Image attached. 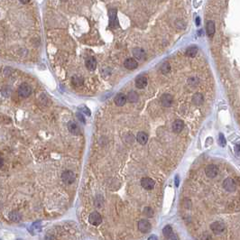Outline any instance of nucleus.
<instances>
[{
    "label": "nucleus",
    "instance_id": "nucleus-17",
    "mask_svg": "<svg viewBox=\"0 0 240 240\" xmlns=\"http://www.w3.org/2000/svg\"><path fill=\"white\" fill-rule=\"evenodd\" d=\"M133 55L136 59H137L139 61H142L145 58V53L141 48H135L133 50Z\"/></svg>",
    "mask_w": 240,
    "mask_h": 240
},
{
    "label": "nucleus",
    "instance_id": "nucleus-20",
    "mask_svg": "<svg viewBox=\"0 0 240 240\" xmlns=\"http://www.w3.org/2000/svg\"><path fill=\"white\" fill-rule=\"evenodd\" d=\"M136 140L139 144L145 145L148 141V136L145 133V132H139L136 136Z\"/></svg>",
    "mask_w": 240,
    "mask_h": 240
},
{
    "label": "nucleus",
    "instance_id": "nucleus-2",
    "mask_svg": "<svg viewBox=\"0 0 240 240\" xmlns=\"http://www.w3.org/2000/svg\"><path fill=\"white\" fill-rule=\"evenodd\" d=\"M210 228H211L212 232L215 235H220V234L225 232L226 226H225L224 223L219 222V221H216V222H213L212 224L210 225Z\"/></svg>",
    "mask_w": 240,
    "mask_h": 240
},
{
    "label": "nucleus",
    "instance_id": "nucleus-14",
    "mask_svg": "<svg viewBox=\"0 0 240 240\" xmlns=\"http://www.w3.org/2000/svg\"><path fill=\"white\" fill-rule=\"evenodd\" d=\"M147 85V78L145 76H138L136 79V87L137 89H145Z\"/></svg>",
    "mask_w": 240,
    "mask_h": 240
},
{
    "label": "nucleus",
    "instance_id": "nucleus-32",
    "mask_svg": "<svg viewBox=\"0 0 240 240\" xmlns=\"http://www.w3.org/2000/svg\"><path fill=\"white\" fill-rule=\"evenodd\" d=\"M235 151H236V153L237 154H238L239 155H240V145H236V147H235Z\"/></svg>",
    "mask_w": 240,
    "mask_h": 240
},
{
    "label": "nucleus",
    "instance_id": "nucleus-7",
    "mask_svg": "<svg viewBox=\"0 0 240 240\" xmlns=\"http://www.w3.org/2000/svg\"><path fill=\"white\" fill-rule=\"evenodd\" d=\"M151 223L147 219H142L138 222V229L142 233H148L151 230Z\"/></svg>",
    "mask_w": 240,
    "mask_h": 240
},
{
    "label": "nucleus",
    "instance_id": "nucleus-22",
    "mask_svg": "<svg viewBox=\"0 0 240 240\" xmlns=\"http://www.w3.org/2000/svg\"><path fill=\"white\" fill-rule=\"evenodd\" d=\"M127 99L130 103H136L138 100V94L136 91H130L127 96Z\"/></svg>",
    "mask_w": 240,
    "mask_h": 240
},
{
    "label": "nucleus",
    "instance_id": "nucleus-33",
    "mask_svg": "<svg viewBox=\"0 0 240 240\" xmlns=\"http://www.w3.org/2000/svg\"><path fill=\"white\" fill-rule=\"evenodd\" d=\"M3 165H4V160L1 156H0V169H1L3 167Z\"/></svg>",
    "mask_w": 240,
    "mask_h": 240
},
{
    "label": "nucleus",
    "instance_id": "nucleus-21",
    "mask_svg": "<svg viewBox=\"0 0 240 240\" xmlns=\"http://www.w3.org/2000/svg\"><path fill=\"white\" fill-rule=\"evenodd\" d=\"M207 34L209 36H212L215 34V24L212 21H209L207 23Z\"/></svg>",
    "mask_w": 240,
    "mask_h": 240
},
{
    "label": "nucleus",
    "instance_id": "nucleus-28",
    "mask_svg": "<svg viewBox=\"0 0 240 240\" xmlns=\"http://www.w3.org/2000/svg\"><path fill=\"white\" fill-rule=\"evenodd\" d=\"M2 94L5 95V97H8L11 94V89L9 87H4L2 89Z\"/></svg>",
    "mask_w": 240,
    "mask_h": 240
},
{
    "label": "nucleus",
    "instance_id": "nucleus-25",
    "mask_svg": "<svg viewBox=\"0 0 240 240\" xmlns=\"http://www.w3.org/2000/svg\"><path fill=\"white\" fill-rule=\"evenodd\" d=\"M144 214L147 218H152L154 216V210L150 208V207H146L144 209Z\"/></svg>",
    "mask_w": 240,
    "mask_h": 240
},
{
    "label": "nucleus",
    "instance_id": "nucleus-31",
    "mask_svg": "<svg viewBox=\"0 0 240 240\" xmlns=\"http://www.w3.org/2000/svg\"><path fill=\"white\" fill-rule=\"evenodd\" d=\"M77 117L79 118V119H80V121H81V122H82V123H83V124H84V123L86 122V121H85V119H84V118H83V117H82V116H81V115H80V113H78V114H77Z\"/></svg>",
    "mask_w": 240,
    "mask_h": 240
},
{
    "label": "nucleus",
    "instance_id": "nucleus-8",
    "mask_svg": "<svg viewBox=\"0 0 240 240\" xmlns=\"http://www.w3.org/2000/svg\"><path fill=\"white\" fill-rule=\"evenodd\" d=\"M141 185L144 189L147 190V191H151V190H153L154 188L155 183L153 179L145 177L141 180Z\"/></svg>",
    "mask_w": 240,
    "mask_h": 240
},
{
    "label": "nucleus",
    "instance_id": "nucleus-6",
    "mask_svg": "<svg viewBox=\"0 0 240 240\" xmlns=\"http://www.w3.org/2000/svg\"><path fill=\"white\" fill-rule=\"evenodd\" d=\"M223 188H224L227 192H233L236 191V183L235 181L231 178H227L224 181H223Z\"/></svg>",
    "mask_w": 240,
    "mask_h": 240
},
{
    "label": "nucleus",
    "instance_id": "nucleus-34",
    "mask_svg": "<svg viewBox=\"0 0 240 240\" xmlns=\"http://www.w3.org/2000/svg\"><path fill=\"white\" fill-rule=\"evenodd\" d=\"M200 24H201V18L198 16V17L196 18V26H200Z\"/></svg>",
    "mask_w": 240,
    "mask_h": 240
},
{
    "label": "nucleus",
    "instance_id": "nucleus-16",
    "mask_svg": "<svg viewBox=\"0 0 240 240\" xmlns=\"http://www.w3.org/2000/svg\"><path fill=\"white\" fill-rule=\"evenodd\" d=\"M85 65H86V68L89 71H94L97 68V61L95 60V58L89 57V58H88V59L86 60Z\"/></svg>",
    "mask_w": 240,
    "mask_h": 240
},
{
    "label": "nucleus",
    "instance_id": "nucleus-10",
    "mask_svg": "<svg viewBox=\"0 0 240 240\" xmlns=\"http://www.w3.org/2000/svg\"><path fill=\"white\" fill-rule=\"evenodd\" d=\"M68 130L70 131V133H71L72 135L78 136L80 134V129L79 125L74 121H70L68 123Z\"/></svg>",
    "mask_w": 240,
    "mask_h": 240
},
{
    "label": "nucleus",
    "instance_id": "nucleus-23",
    "mask_svg": "<svg viewBox=\"0 0 240 240\" xmlns=\"http://www.w3.org/2000/svg\"><path fill=\"white\" fill-rule=\"evenodd\" d=\"M71 80H72V83H73V85H74V86H76V87L81 86L82 84H83V82H84L83 78H82L81 76H79V75H75V76H73Z\"/></svg>",
    "mask_w": 240,
    "mask_h": 240
},
{
    "label": "nucleus",
    "instance_id": "nucleus-18",
    "mask_svg": "<svg viewBox=\"0 0 240 240\" xmlns=\"http://www.w3.org/2000/svg\"><path fill=\"white\" fill-rule=\"evenodd\" d=\"M183 122L180 120V119H177L175 120L174 122L172 123V131L174 132V133H181V130L183 129Z\"/></svg>",
    "mask_w": 240,
    "mask_h": 240
},
{
    "label": "nucleus",
    "instance_id": "nucleus-37",
    "mask_svg": "<svg viewBox=\"0 0 240 240\" xmlns=\"http://www.w3.org/2000/svg\"><path fill=\"white\" fill-rule=\"evenodd\" d=\"M149 239H157V237H154V236H153V237H149Z\"/></svg>",
    "mask_w": 240,
    "mask_h": 240
},
{
    "label": "nucleus",
    "instance_id": "nucleus-26",
    "mask_svg": "<svg viewBox=\"0 0 240 240\" xmlns=\"http://www.w3.org/2000/svg\"><path fill=\"white\" fill-rule=\"evenodd\" d=\"M170 70L171 69H170V64L169 63L165 62V63L163 64V66H162V71H163V73L166 74V73H168L170 71Z\"/></svg>",
    "mask_w": 240,
    "mask_h": 240
},
{
    "label": "nucleus",
    "instance_id": "nucleus-30",
    "mask_svg": "<svg viewBox=\"0 0 240 240\" xmlns=\"http://www.w3.org/2000/svg\"><path fill=\"white\" fill-rule=\"evenodd\" d=\"M80 110H83V113H84V114H87L88 116H89V115H90L89 109H87V107H80Z\"/></svg>",
    "mask_w": 240,
    "mask_h": 240
},
{
    "label": "nucleus",
    "instance_id": "nucleus-36",
    "mask_svg": "<svg viewBox=\"0 0 240 240\" xmlns=\"http://www.w3.org/2000/svg\"><path fill=\"white\" fill-rule=\"evenodd\" d=\"M175 184H176V186H179V176L175 177Z\"/></svg>",
    "mask_w": 240,
    "mask_h": 240
},
{
    "label": "nucleus",
    "instance_id": "nucleus-4",
    "mask_svg": "<svg viewBox=\"0 0 240 240\" xmlns=\"http://www.w3.org/2000/svg\"><path fill=\"white\" fill-rule=\"evenodd\" d=\"M89 221L90 224L93 226H98L100 225L102 222V217L98 212L94 211L92 213H90V215L89 216Z\"/></svg>",
    "mask_w": 240,
    "mask_h": 240
},
{
    "label": "nucleus",
    "instance_id": "nucleus-15",
    "mask_svg": "<svg viewBox=\"0 0 240 240\" xmlns=\"http://www.w3.org/2000/svg\"><path fill=\"white\" fill-rule=\"evenodd\" d=\"M109 26L115 27L116 24H117V10L109 9Z\"/></svg>",
    "mask_w": 240,
    "mask_h": 240
},
{
    "label": "nucleus",
    "instance_id": "nucleus-19",
    "mask_svg": "<svg viewBox=\"0 0 240 240\" xmlns=\"http://www.w3.org/2000/svg\"><path fill=\"white\" fill-rule=\"evenodd\" d=\"M204 102V97L201 93H196L193 95L192 97V103L197 105V106H201L202 105Z\"/></svg>",
    "mask_w": 240,
    "mask_h": 240
},
{
    "label": "nucleus",
    "instance_id": "nucleus-1",
    "mask_svg": "<svg viewBox=\"0 0 240 240\" xmlns=\"http://www.w3.org/2000/svg\"><path fill=\"white\" fill-rule=\"evenodd\" d=\"M32 91H33L32 87L27 83L21 84L18 87V89H17L18 95L22 98H28L32 94Z\"/></svg>",
    "mask_w": 240,
    "mask_h": 240
},
{
    "label": "nucleus",
    "instance_id": "nucleus-29",
    "mask_svg": "<svg viewBox=\"0 0 240 240\" xmlns=\"http://www.w3.org/2000/svg\"><path fill=\"white\" fill-rule=\"evenodd\" d=\"M10 219L12 220H15V221H18L20 219V216L17 212H12L10 214Z\"/></svg>",
    "mask_w": 240,
    "mask_h": 240
},
{
    "label": "nucleus",
    "instance_id": "nucleus-24",
    "mask_svg": "<svg viewBox=\"0 0 240 240\" xmlns=\"http://www.w3.org/2000/svg\"><path fill=\"white\" fill-rule=\"evenodd\" d=\"M198 53V48L196 46H191V47H189L187 49V51H186V55L188 57H191V58H193L196 56Z\"/></svg>",
    "mask_w": 240,
    "mask_h": 240
},
{
    "label": "nucleus",
    "instance_id": "nucleus-5",
    "mask_svg": "<svg viewBox=\"0 0 240 240\" xmlns=\"http://www.w3.org/2000/svg\"><path fill=\"white\" fill-rule=\"evenodd\" d=\"M205 173L209 178H215L219 173V168L215 164H209L205 168Z\"/></svg>",
    "mask_w": 240,
    "mask_h": 240
},
{
    "label": "nucleus",
    "instance_id": "nucleus-3",
    "mask_svg": "<svg viewBox=\"0 0 240 240\" xmlns=\"http://www.w3.org/2000/svg\"><path fill=\"white\" fill-rule=\"evenodd\" d=\"M62 180L64 183L71 184L73 183L76 180V176L74 174V172L71 171H65L62 174Z\"/></svg>",
    "mask_w": 240,
    "mask_h": 240
},
{
    "label": "nucleus",
    "instance_id": "nucleus-9",
    "mask_svg": "<svg viewBox=\"0 0 240 240\" xmlns=\"http://www.w3.org/2000/svg\"><path fill=\"white\" fill-rule=\"evenodd\" d=\"M161 103L163 107H169L172 105L173 103V97L171 94L165 93L161 97Z\"/></svg>",
    "mask_w": 240,
    "mask_h": 240
},
{
    "label": "nucleus",
    "instance_id": "nucleus-13",
    "mask_svg": "<svg viewBox=\"0 0 240 240\" xmlns=\"http://www.w3.org/2000/svg\"><path fill=\"white\" fill-rule=\"evenodd\" d=\"M124 65H125V67L127 70H135L137 68L138 62H136V59H134V58H128V59H127L125 61V62H124Z\"/></svg>",
    "mask_w": 240,
    "mask_h": 240
},
{
    "label": "nucleus",
    "instance_id": "nucleus-35",
    "mask_svg": "<svg viewBox=\"0 0 240 240\" xmlns=\"http://www.w3.org/2000/svg\"><path fill=\"white\" fill-rule=\"evenodd\" d=\"M19 1L22 3V4H27L30 2V0H19Z\"/></svg>",
    "mask_w": 240,
    "mask_h": 240
},
{
    "label": "nucleus",
    "instance_id": "nucleus-11",
    "mask_svg": "<svg viewBox=\"0 0 240 240\" xmlns=\"http://www.w3.org/2000/svg\"><path fill=\"white\" fill-rule=\"evenodd\" d=\"M163 236L165 237V238H168V239H178V237L175 236V234L173 233V230L171 226H166L163 229Z\"/></svg>",
    "mask_w": 240,
    "mask_h": 240
},
{
    "label": "nucleus",
    "instance_id": "nucleus-27",
    "mask_svg": "<svg viewBox=\"0 0 240 240\" xmlns=\"http://www.w3.org/2000/svg\"><path fill=\"white\" fill-rule=\"evenodd\" d=\"M219 144L222 146L225 147L226 146V138L223 136V134H219Z\"/></svg>",
    "mask_w": 240,
    "mask_h": 240
},
{
    "label": "nucleus",
    "instance_id": "nucleus-12",
    "mask_svg": "<svg viewBox=\"0 0 240 240\" xmlns=\"http://www.w3.org/2000/svg\"><path fill=\"white\" fill-rule=\"evenodd\" d=\"M127 96L123 93H118L117 96L115 97V99H114V102L115 104L118 106V107H123L127 103Z\"/></svg>",
    "mask_w": 240,
    "mask_h": 240
}]
</instances>
